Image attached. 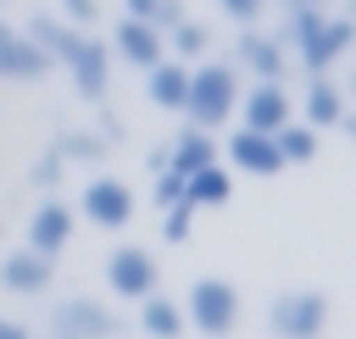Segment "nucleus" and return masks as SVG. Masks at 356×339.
<instances>
[{
	"label": "nucleus",
	"instance_id": "nucleus-22",
	"mask_svg": "<svg viewBox=\"0 0 356 339\" xmlns=\"http://www.w3.org/2000/svg\"><path fill=\"white\" fill-rule=\"evenodd\" d=\"M122 11H128L134 22H150V28L161 33V28H172V22L184 17V0H122Z\"/></svg>",
	"mask_w": 356,
	"mask_h": 339
},
{
	"label": "nucleus",
	"instance_id": "nucleus-24",
	"mask_svg": "<svg viewBox=\"0 0 356 339\" xmlns=\"http://www.w3.org/2000/svg\"><path fill=\"white\" fill-rule=\"evenodd\" d=\"M206 44H211V33H206L200 22H189V17H178V22H172V50H178V61L200 56Z\"/></svg>",
	"mask_w": 356,
	"mask_h": 339
},
{
	"label": "nucleus",
	"instance_id": "nucleus-26",
	"mask_svg": "<svg viewBox=\"0 0 356 339\" xmlns=\"http://www.w3.org/2000/svg\"><path fill=\"white\" fill-rule=\"evenodd\" d=\"M61 11H67V28H89L100 17V0H61Z\"/></svg>",
	"mask_w": 356,
	"mask_h": 339
},
{
	"label": "nucleus",
	"instance_id": "nucleus-31",
	"mask_svg": "<svg viewBox=\"0 0 356 339\" xmlns=\"http://www.w3.org/2000/svg\"><path fill=\"white\" fill-rule=\"evenodd\" d=\"M312 6H328V0H312Z\"/></svg>",
	"mask_w": 356,
	"mask_h": 339
},
{
	"label": "nucleus",
	"instance_id": "nucleus-7",
	"mask_svg": "<svg viewBox=\"0 0 356 339\" xmlns=\"http://www.w3.org/2000/svg\"><path fill=\"white\" fill-rule=\"evenodd\" d=\"M78 211L95 228H128L134 222V189L122 178H89L83 195H78Z\"/></svg>",
	"mask_w": 356,
	"mask_h": 339
},
{
	"label": "nucleus",
	"instance_id": "nucleus-23",
	"mask_svg": "<svg viewBox=\"0 0 356 339\" xmlns=\"http://www.w3.org/2000/svg\"><path fill=\"white\" fill-rule=\"evenodd\" d=\"M323 17H328L323 6H289V11H284V39H278V44H295V50H300V44L317 33Z\"/></svg>",
	"mask_w": 356,
	"mask_h": 339
},
{
	"label": "nucleus",
	"instance_id": "nucleus-5",
	"mask_svg": "<svg viewBox=\"0 0 356 339\" xmlns=\"http://www.w3.org/2000/svg\"><path fill=\"white\" fill-rule=\"evenodd\" d=\"M61 67L72 72V83H78L83 100H106V89H111V50H106L95 33H78V39L67 44Z\"/></svg>",
	"mask_w": 356,
	"mask_h": 339
},
{
	"label": "nucleus",
	"instance_id": "nucleus-17",
	"mask_svg": "<svg viewBox=\"0 0 356 339\" xmlns=\"http://www.w3.org/2000/svg\"><path fill=\"white\" fill-rule=\"evenodd\" d=\"M184 200H189L195 211H211V206H228V200H234V172H228L222 161H211V167H200L195 178H184Z\"/></svg>",
	"mask_w": 356,
	"mask_h": 339
},
{
	"label": "nucleus",
	"instance_id": "nucleus-16",
	"mask_svg": "<svg viewBox=\"0 0 356 339\" xmlns=\"http://www.w3.org/2000/svg\"><path fill=\"white\" fill-rule=\"evenodd\" d=\"M72 239V211L61 206V200H44L39 211H33V222H28V250H39V256H50L56 261V250Z\"/></svg>",
	"mask_w": 356,
	"mask_h": 339
},
{
	"label": "nucleus",
	"instance_id": "nucleus-4",
	"mask_svg": "<svg viewBox=\"0 0 356 339\" xmlns=\"http://www.w3.org/2000/svg\"><path fill=\"white\" fill-rule=\"evenodd\" d=\"M122 333V317L106 311L100 300H61L56 317H50V333L44 339H117Z\"/></svg>",
	"mask_w": 356,
	"mask_h": 339
},
{
	"label": "nucleus",
	"instance_id": "nucleus-10",
	"mask_svg": "<svg viewBox=\"0 0 356 339\" xmlns=\"http://www.w3.org/2000/svg\"><path fill=\"white\" fill-rule=\"evenodd\" d=\"M111 61H128V67H139V72H150L156 61H167V44H161V33L150 28V22H134V17H122L117 22V33H111Z\"/></svg>",
	"mask_w": 356,
	"mask_h": 339
},
{
	"label": "nucleus",
	"instance_id": "nucleus-20",
	"mask_svg": "<svg viewBox=\"0 0 356 339\" xmlns=\"http://www.w3.org/2000/svg\"><path fill=\"white\" fill-rule=\"evenodd\" d=\"M184 94H189V67L184 61H156L150 67V100L161 111H184Z\"/></svg>",
	"mask_w": 356,
	"mask_h": 339
},
{
	"label": "nucleus",
	"instance_id": "nucleus-25",
	"mask_svg": "<svg viewBox=\"0 0 356 339\" xmlns=\"http://www.w3.org/2000/svg\"><path fill=\"white\" fill-rule=\"evenodd\" d=\"M189 228H195V206H189V200H178V206H167V222H161V239H172V245H184V239H189Z\"/></svg>",
	"mask_w": 356,
	"mask_h": 339
},
{
	"label": "nucleus",
	"instance_id": "nucleus-15",
	"mask_svg": "<svg viewBox=\"0 0 356 339\" xmlns=\"http://www.w3.org/2000/svg\"><path fill=\"white\" fill-rule=\"evenodd\" d=\"M217 161V139L206 133V128H184L178 139H172V150L161 156V172H178V178H195L200 167H211Z\"/></svg>",
	"mask_w": 356,
	"mask_h": 339
},
{
	"label": "nucleus",
	"instance_id": "nucleus-27",
	"mask_svg": "<svg viewBox=\"0 0 356 339\" xmlns=\"http://www.w3.org/2000/svg\"><path fill=\"white\" fill-rule=\"evenodd\" d=\"M184 200V178L178 172H161V183H156V206L167 211V206H178Z\"/></svg>",
	"mask_w": 356,
	"mask_h": 339
},
{
	"label": "nucleus",
	"instance_id": "nucleus-21",
	"mask_svg": "<svg viewBox=\"0 0 356 339\" xmlns=\"http://www.w3.org/2000/svg\"><path fill=\"white\" fill-rule=\"evenodd\" d=\"M273 144H278L284 167H289V161H317V144H323V133H317V128H306V122H284V128L273 133Z\"/></svg>",
	"mask_w": 356,
	"mask_h": 339
},
{
	"label": "nucleus",
	"instance_id": "nucleus-29",
	"mask_svg": "<svg viewBox=\"0 0 356 339\" xmlns=\"http://www.w3.org/2000/svg\"><path fill=\"white\" fill-rule=\"evenodd\" d=\"M0 339H33V333H28V322H17V317H0Z\"/></svg>",
	"mask_w": 356,
	"mask_h": 339
},
{
	"label": "nucleus",
	"instance_id": "nucleus-18",
	"mask_svg": "<svg viewBox=\"0 0 356 339\" xmlns=\"http://www.w3.org/2000/svg\"><path fill=\"white\" fill-rule=\"evenodd\" d=\"M239 61L256 72V83H284V44L278 39H261V33H245L239 39Z\"/></svg>",
	"mask_w": 356,
	"mask_h": 339
},
{
	"label": "nucleus",
	"instance_id": "nucleus-14",
	"mask_svg": "<svg viewBox=\"0 0 356 339\" xmlns=\"http://www.w3.org/2000/svg\"><path fill=\"white\" fill-rule=\"evenodd\" d=\"M300 122L306 128H345L350 122V111H345V89L339 83H328V78H312L306 83V100H300Z\"/></svg>",
	"mask_w": 356,
	"mask_h": 339
},
{
	"label": "nucleus",
	"instance_id": "nucleus-12",
	"mask_svg": "<svg viewBox=\"0 0 356 339\" xmlns=\"http://www.w3.org/2000/svg\"><path fill=\"white\" fill-rule=\"evenodd\" d=\"M217 150H228V167H234V172H256V178L284 172V156H278L273 133H250V128H239V133H228V144H217Z\"/></svg>",
	"mask_w": 356,
	"mask_h": 339
},
{
	"label": "nucleus",
	"instance_id": "nucleus-13",
	"mask_svg": "<svg viewBox=\"0 0 356 339\" xmlns=\"http://www.w3.org/2000/svg\"><path fill=\"white\" fill-rule=\"evenodd\" d=\"M0 283H6L11 295H44V289L56 283V261L22 245V250H11V256L0 261Z\"/></svg>",
	"mask_w": 356,
	"mask_h": 339
},
{
	"label": "nucleus",
	"instance_id": "nucleus-11",
	"mask_svg": "<svg viewBox=\"0 0 356 339\" xmlns=\"http://www.w3.org/2000/svg\"><path fill=\"white\" fill-rule=\"evenodd\" d=\"M44 72H50V56H44L22 28L0 22V78H11V83H33V78H44Z\"/></svg>",
	"mask_w": 356,
	"mask_h": 339
},
{
	"label": "nucleus",
	"instance_id": "nucleus-8",
	"mask_svg": "<svg viewBox=\"0 0 356 339\" xmlns=\"http://www.w3.org/2000/svg\"><path fill=\"white\" fill-rule=\"evenodd\" d=\"M106 283H111V295H122V300L156 295V256L139 250V245H117V250L106 256Z\"/></svg>",
	"mask_w": 356,
	"mask_h": 339
},
{
	"label": "nucleus",
	"instance_id": "nucleus-28",
	"mask_svg": "<svg viewBox=\"0 0 356 339\" xmlns=\"http://www.w3.org/2000/svg\"><path fill=\"white\" fill-rule=\"evenodd\" d=\"M217 6H222L234 22H256V17H261V0H217Z\"/></svg>",
	"mask_w": 356,
	"mask_h": 339
},
{
	"label": "nucleus",
	"instance_id": "nucleus-19",
	"mask_svg": "<svg viewBox=\"0 0 356 339\" xmlns=\"http://www.w3.org/2000/svg\"><path fill=\"white\" fill-rule=\"evenodd\" d=\"M139 328H145L150 339H178V333H184V306H178L172 295H145V300H139Z\"/></svg>",
	"mask_w": 356,
	"mask_h": 339
},
{
	"label": "nucleus",
	"instance_id": "nucleus-1",
	"mask_svg": "<svg viewBox=\"0 0 356 339\" xmlns=\"http://www.w3.org/2000/svg\"><path fill=\"white\" fill-rule=\"evenodd\" d=\"M234 106H239V78H234V67L228 61H200V67H189V94H184V111H189V122L195 128H222L228 117H234Z\"/></svg>",
	"mask_w": 356,
	"mask_h": 339
},
{
	"label": "nucleus",
	"instance_id": "nucleus-6",
	"mask_svg": "<svg viewBox=\"0 0 356 339\" xmlns=\"http://www.w3.org/2000/svg\"><path fill=\"white\" fill-rule=\"evenodd\" d=\"M239 128H250V133H278L284 122H295V100L284 94V83H250V89H239Z\"/></svg>",
	"mask_w": 356,
	"mask_h": 339
},
{
	"label": "nucleus",
	"instance_id": "nucleus-3",
	"mask_svg": "<svg viewBox=\"0 0 356 339\" xmlns=\"http://www.w3.org/2000/svg\"><path fill=\"white\" fill-rule=\"evenodd\" d=\"M267 328L278 339H323V328H328V295L323 289H284L267 306Z\"/></svg>",
	"mask_w": 356,
	"mask_h": 339
},
{
	"label": "nucleus",
	"instance_id": "nucleus-30",
	"mask_svg": "<svg viewBox=\"0 0 356 339\" xmlns=\"http://www.w3.org/2000/svg\"><path fill=\"white\" fill-rule=\"evenodd\" d=\"M278 6H284V11H289V6H312V0H278Z\"/></svg>",
	"mask_w": 356,
	"mask_h": 339
},
{
	"label": "nucleus",
	"instance_id": "nucleus-2",
	"mask_svg": "<svg viewBox=\"0 0 356 339\" xmlns=\"http://www.w3.org/2000/svg\"><path fill=\"white\" fill-rule=\"evenodd\" d=\"M184 322L200 328L206 339H228L239 322V289L228 278H195V289L184 300Z\"/></svg>",
	"mask_w": 356,
	"mask_h": 339
},
{
	"label": "nucleus",
	"instance_id": "nucleus-9",
	"mask_svg": "<svg viewBox=\"0 0 356 339\" xmlns=\"http://www.w3.org/2000/svg\"><path fill=\"white\" fill-rule=\"evenodd\" d=\"M350 39H356L350 17H323V22H317V33L295 50V56H300V67H306V78H323V72L350 50Z\"/></svg>",
	"mask_w": 356,
	"mask_h": 339
}]
</instances>
